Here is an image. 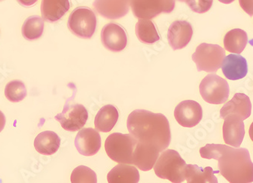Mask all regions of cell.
I'll return each instance as SVG.
<instances>
[{
  "label": "cell",
  "instance_id": "1",
  "mask_svg": "<svg viewBox=\"0 0 253 183\" xmlns=\"http://www.w3.org/2000/svg\"><path fill=\"white\" fill-rule=\"evenodd\" d=\"M126 127L129 133L138 142L156 146L160 152L165 151L170 145V124L163 113L137 109L130 113Z\"/></svg>",
  "mask_w": 253,
  "mask_h": 183
},
{
  "label": "cell",
  "instance_id": "2",
  "mask_svg": "<svg viewBox=\"0 0 253 183\" xmlns=\"http://www.w3.org/2000/svg\"><path fill=\"white\" fill-rule=\"evenodd\" d=\"M217 161L219 172L229 183H253V163L247 148L224 145Z\"/></svg>",
  "mask_w": 253,
  "mask_h": 183
},
{
  "label": "cell",
  "instance_id": "3",
  "mask_svg": "<svg viewBox=\"0 0 253 183\" xmlns=\"http://www.w3.org/2000/svg\"><path fill=\"white\" fill-rule=\"evenodd\" d=\"M185 161L175 150L163 151L154 165L156 175L171 183H181L185 178Z\"/></svg>",
  "mask_w": 253,
  "mask_h": 183
},
{
  "label": "cell",
  "instance_id": "4",
  "mask_svg": "<svg viewBox=\"0 0 253 183\" xmlns=\"http://www.w3.org/2000/svg\"><path fill=\"white\" fill-rule=\"evenodd\" d=\"M137 140L131 134L115 133L109 135L105 149L112 161L119 164H133V154Z\"/></svg>",
  "mask_w": 253,
  "mask_h": 183
},
{
  "label": "cell",
  "instance_id": "5",
  "mask_svg": "<svg viewBox=\"0 0 253 183\" xmlns=\"http://www.w3.org/2000/svg\"><path fill=\"white\" fill-rule=\"evenodd\" d=\"M225 51L216 44L201 43L192 55L198 72L215 73L219 70L225 58Z\"/></svg>",
  "mask_w": 253,
  "mask_h": 183
},
{
  "label": "cell",
  "instance_id": "6",
  "mask_svg": "<svg viewBox=\"0 0 253 183\" xmlns=\"http://www.w3.org/2000/svg\"><path fill=\"white\" fill-rule=\"evenodd\" d=\"M96 27L97 18L96 14L88 7H78L68 18V29L74 35L82 39L93 37Z\"/></svg>",
  "mask_w": 253,
  "mask_h": 183
},
{
  "label": "cell",
  "instance_id": "7",
  "mask_svg": "<svg viewBox=\"0 0 253 183\" xmlns=\"http://www.w3.org/2000/svg\"><path fill=\"white\" fill-rule=\"evenodd\" d=\"M200 93L203 99L210 104L221 105L228 99L230 87L224 78L216 74H209L200 84Z\"/></svg>",
  "mask_w": 253,
  "mask_h": 183
},
{
  "label": "cell",
  "instance_id": "8",
  "mask_svg": "<svg viewBox=\"0 0 253 183\" xmlns=\"http://www.w3.org/2000/svg\"><path fill=\"white\" fill-rule=\"evenodd\" d=\"M130 7L138 19H153L162 13H171L175 0H130Z\"/></svg>",
  "mask_w": 253,
  "mask_h": 183
},
{
  "label": "cell",
  "instance_id": "9",
  "mask_svg": "<svg viewBox=\"0 0 253 183\" xmlns=\"http://www.w3.org/2000/svg\"><path fill=\"white\" fill-rule=\"evenodd\" d=\"M55 120L62 125V128L67 131H78L84 127L88 119V112L82 104L71 102V99L65 102L63 111L58 113Z\"/></svg>",
  "mask_w": 253,
  "mask_h": 183
},
{
  "label": "cell",
  "instance_id": "10",
  "mask_svg": "<svg viewBox=\"0 0 253 183\" xmlns=\"http://www.w3.org/2000/svg\"><path fill=\"white\" fill-rule=\"evenodd\" d=\"M101 41L108 50L122 52L127 45V35L123 27L117 23H109L102 28Z\"/></svg>",
  "mask_w": 253,
  "mask_h": 183
},
{
  "label": "cell",
  "instance_id": "11",
  "mask_svg": "<svg viewBox=\"0 0 253 183\" xmlns=\"http://www.w3.org/2000/svg\"><path fill=\"white\" fill-rule=\"evenodd\" d=\"M202 106L193 100L180 102L174 110V117L177 123L183 127L192 128L200 123L203 118Z\"/></svg>",
  "mask_w": 253,
  "mask_h": 183
},
{
  "label": "cell",
  "instance_id": "12",
  "mask_svg": "<svg viewBox=\"0 0 253 183\" xmlns=\"http://www.w3.org/2000/svg\"><path fill=\"white\" fill-rule=\"evenodd\" d=\"M191 24L187 21H175L172 23L168 31V41L173 50L185 48L193 37Z\"/></svg>",
  "mask_w": 253,
  "mask_h": 183
},
{
  "label": "cell",
  "instance_id": "13",
  "mask_svg": "<svg viewBox=\"0 0 253 183\" xmlns=\"http://www.w3.org/2000/svg\"><path fill=\"white\" fill-rule=\"evenodd\" d=\"M93 5L95 11L103 18L119 19L128 13L130 0H95Z\"/></svg>",
  "mask_w": 253,
  "mask_h": 183
},
{
  "label": "cell",
  "instance_id": "14",
  "mask_svg": "<svg viewBox=\"0 0 253 183\" xmlns=\"http://www.w3.org/2000/svg\"><path fill=\"white\" fill-rule=\"evenodd\" d=\"M245 136L244 120L236 114H231L224 118L223 125V137L226 144L239 147Z\"/></svg>",
  "mask_w": 253,
  "mask_h": 183
},
{
  "label": "cell",
  "instance_id": "15",
  "mask_svg": "<svg viewBox=\"0 0 253 183\" xmlns=\"http://www.w3.org/2000/svg\"><path fill=\"white\" fill-rule=\"evenodd\" d=\"M75 145L78 152L82 155H95L100 149V135L95 129H82L77 134Z\"/></svg>",
  "mask_w": 253,
  "mask_h": 183
},
{
  "label": "cell",
  "instance_id": "16",
  "mask_svg": "<svg viewBox=\"0 0 253 183\" xmlns=\"http://www.w3.org/2000/svg\"><path fill=\"white\" fill-rule=\"evenodd\" d=\"M159 148L137 141L133 154V164L143 171L153 169L159 157Z\"/></svg>",
  "mask_w": 253,
  "mask_h": 183
},
{
  "label": "cell",
  "instance_id": "17",
  "mask_svg": "<svg viewBox=\"0 0 253 183\" xmlns=\"http://www.w3.org/2000/svg\"><path fill=\"white\" fill-rule=\"evenodd\" d=\"M252 103L250 97L244 93H236L230 102H227L220 110L223 119L231 114H236L243 120L251 115Z\"/></svg>",
  "mask_w": 253,
  "mask_h": 183
},
{
  "label": "cell",
  "instance_id": "18",
  "mask_svg": "<svg viewBox=\"0 0 253 183\" xmlns=\"http://www.w3.org/2000/svg\"><path fill=\"white\" fill-rule=\"evenodd\" d=\"M221 68L225 77L231 80L243 79L248 73L247 61L239 54H230L225 56Z\"/></svg>",
  "mask_w": 253,
  "mask_h": 183
},
{
  "label": "cell",
  "instance_id": "19",
  "mask_svg": "<svg viewBox=\"0 0 253 183\" xmlns=\"http://www.w3.org/2000/svg\"><path fill=\"white\" fill-rule=\"evenodd\" d=\"M70 0H42L41 14L44 21H59L70 9Z\"/></svg>",
  "mask_w": 253,
  "mask_h": 183
},
{
  "label": "cell",
  "instance_id": "20",
  "mask_svg": "<svg viewBox=\"0 0 253 183\" xmlns=\"http://www.w3.org/2000/svg\"><path fill=\"white\" fill-rule=\"evenodd\" d=\"M109 183H137L140 174L137 169L127 164H119L108 174Z\"/></svg>",
  "mask_w": 253,
  "mask_h": 183
},
{
  "label": "cell",
  "instance_id": "21",
  "mask_svg": "<svg viewBox=\"0 0 253 183\" xmlns=\"http://www.w3.org/2000/svg\"><path fill=\"white\" fill-rule=\"evenodd\" d=\"M59 136L52 131H44L38 135L34 140V147L40 154L52 155L57 152L60 147Z\"/></svg>",
  "mask_w": 253,
  "mask_h": 183
},
{
  "label": "cell",
  "instance_id": "22",
  "mask_svg": "<svg viewBox=\"0 0 253 183\" xmlns=\"http://www.w3.org/2000/svg\"><path fill=\"white\" fill-rule=\"evenodd\" d=\"M119 114L117 109L112 105L103 106L95 117V127L98 131L109 133L117 123Z\"/></svg>",
  "mask_w": 253,
  "mask_h": 183
},
{
  "label": "cell",
  "instance_id": "23",
  "mask_svg": "<svg viewBox=\"0 0 253 183\" xmlns=\"http://www.w3.org/2000/svg\"><path fill=\"white\" fill-rule=\"evenodd\" d=\"M219 173L214 171L211 167L206 168L199 167L196 164L186 166L185 178L188 183H218L214 174Z\"/></svg>",
  "mask_w": 253,
  "mask_h": 183
},
{
  "label": "cell",
  "instance_id": "24",
  "mask_svg": "<svg viewBox=\"0 0 253 183\" xmlns=\"http://www.w3.org/2000/svg\"><path fill=\"white\" fill-rule=\"evenodd\" d=\"M247 43L248 35L247 32L239 28L228 31L224 38V48L231 53H242Z\"/></svg>",
  "mask_w": 253,
  "mask_h": 183
},
{
  "label": "cell",
  "instance_id": "25",
  "mask_svg": "<svg viewBox=\"0 0 253 183\" xmlns=\"http://www.w3.org/2000/svg\"><path fill=\"white\" fill-rule=\"evenodd\" d=\"M136 37L145 44H153L160 39V35L154 23L149 19H140L135 27Z\"/></svg>",
  "mask_w": 253,
  "mask_h": 183
},
{
  "label": "cell",
  "instance_id": "26",
  "mask_svg": "<svg viewBox=\"0 0 253 183\" xmlns=\"http://www.w3.org/2000/svg\"><path fill=\"white\" fill-rule=\"evenodd\" d=\"M44 31V20L38 15H33L25 20L22 26V35L29 41L36 40L42 37Z\"/></svg>",
  "mask_w": 253,
  "mask_h": 183
},
{
  "label": "cell",
  "instance_id": "27",
  "mask_svg": "<svg viewBox=\"0 0 253 183\" xmlns=\"http://www.w3.org/2000/svg\"><path fill=\"white\" fill-rule=\"evenodd\" d=\"M27 89L25 83L21 80H12L8 83L5 88V97L11 102H21L27 96Z\"/></svg>",
  "mask_w": 253,
  "mask_h": 183
},
{
  "label": "cell",
  "instance_id": "28",
  "mask_svg": "<svg viewBox=\"0 0 253 183\" xmlns=\"http://www.w3.org/2000/svg\"><path fill=\"white\" fill-rule=\"evenodd\" d=\"M71 182L72 183H96L97 177L96 173L89 167L79 166L73 170Z\"/></svg>",
  "mask_w": 253,
  "mask_h": 183
},
{
  "label": "cell",
  "instance_id": "29",
  "mask_svg": "<svg viewBox=\"0 0 253 183\" xmlns=\"http://www.w3.org/2000/svg\"><path fill=\"white\" fill-rule=\"evenodd\" d=\"M186 3L196 13L203 14L210 11L213 5V0H187Z\"/></svg>",
  "mask_w": 253,
  "mask_h": 183
},
{
  "label": "cell",
  "instance_id": "30",
  "mask_svg": "<svg viewBox=\"0 0 253 183\" xmlns=\"http://www.w3.org/2000/svg\"><path fill=\"white\" fill-rule=\"evenodd\" d=\"M239 2L246 13L253 16V0H239Z\"/></svg>",
  "mask_w": 253,
  "mask_h": 183
},
{
  "label": "cell",
  "instance_id": "31",
  "mask_svg": "<svg viewBox=\"0 0 253 183\" xmlns=\"http://www.w3.org/2000/svg\"><path fill=\"white\" fill-rule=\"evenodd\" d=\"M17 1L23 6L30 7L36 3L38 0H17Z\"/></svg>",
  "mask_w": 253,
  "mask_h": 183
},
{
  "label": "cell",
  "instance_id": "32",
  "mask_svg": "<svg viewBox=\"0 0 253 183\" xmlns=\"http://www.w3.org/2000/svg\"><path fill=\"white\" fill-rule=\"evenodd\" d=\"M5 126V117L4 113L0 110V133L3 130Z\"/></svg>",
  "mask_w": 253,
  "mask_h": 183
},
{
  "label": "cell",
  "instance_id": "33",
  "mask_svg": "<svg viewBox=\"0 0 253 183\" xmlns=\"http://www.w3.org/2000/svg\"><path fill=\"white\" fill-rule=\"evenodd\" d=\"M249 133H250V139H251L252 141L253 142V122L252 123L251 126H250Z\"/></svg>",
  "mask_w": 253,
  "mask_h": 183
},
{
  "label": "cell",
  "instance_id": "34",
  "mask_svg": "<svg viewBox=\"0 0 253 183\" xmlns=\"http://www.w3.org/2000/svg\"><path fill=\"white\" fill-rule=\"evenodd\" d=\"M217 1H219L221 3L231 4L234 2L235 0H217Z\"/></svg>",
  "mask_w": 253,
  "mask_h": 183
},
{
  "label": "cell",
  "instance_id": "35",
  "mask_svg": "<svg viewBox=\"0 0 253 183\" xmlns=\"http://www.w3.org/2000/svg\"><path fill=\"white\" fill-rule=\"evenodd\" d=\"M180 2H187V0H178Z\"/></svg>",
  "mask_w": 253,
  "mask_h": 183
},
{
  "label": "cell",
  "instance_id": "36",
  "mask_svg": "<svg viewBox=\"0 0 253 183\" xmlns=\"http://www.w3.org/2000/svg\"><path fill=\"white\" fill-rule=\"evenodd\" d=\"M0 1H2V0H0Z\"/></svg>",
  "mask_w": 253,
  "mask_h": 183
}]
</instances>
